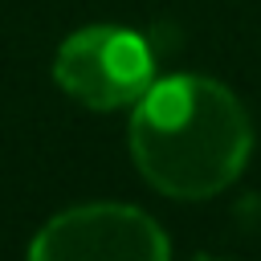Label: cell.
I'll use <instances>...</instances> for the list:
<instances>
[{"instance_id":"obj_1","label":"cell","mask_w":261,"mask_h":261,"mask_svg":"<svg viewBox=\"0 0 261 261\" xmlns=\"http://www.w3.org/2000/svg\"><path fill=\"white\" fill-rule=\"evenodd\" d=\"M253 147L249 118L232 90L179 73L151 82L130 114V155L147 184L175 200H208L228 188Z\"/></svg>"},{"instance_id":"obj_2","label":"cell","mask_w":261,"mask_h":261,"mask_svg":"<svg viewBox=\"0 0 261 261\" xmlns=\"http://www.w3.org/2000/svg\"><path fill=\"white\" fill-rule=\"evenodd\" d=\"M151 73H155V61L147 41L118 24L77 29L57 49V61H53L57 86L94 110L139 102L151 90Z\"/></svg>"},{"instance_id":"obj_3","label":"cell","mask_w":261,"mask_h":261,"mask_svg":"<svg viewBox=\"0 0 261 261\" xmlns=\"http://www.w3.org/2000/svg\"><path fill=\"white\" fill-rule=\"evenodd\" d=\"M29 261H167V237L130 204H82L37 232Z\"/></svg>"},{"instance_id":"obj_4","label":"cell","mask_w":261,"mask_h":261,"mask_svg":"<svg viewBox=\"0 0 261 261\" xmlns=\"http://www.w3.org/2000/svg\"><path fill=\"white\" fill-rule=\"evenodd\" d=\"M196 261H220V257H196Z\"/></svg>"}]
</instances>
